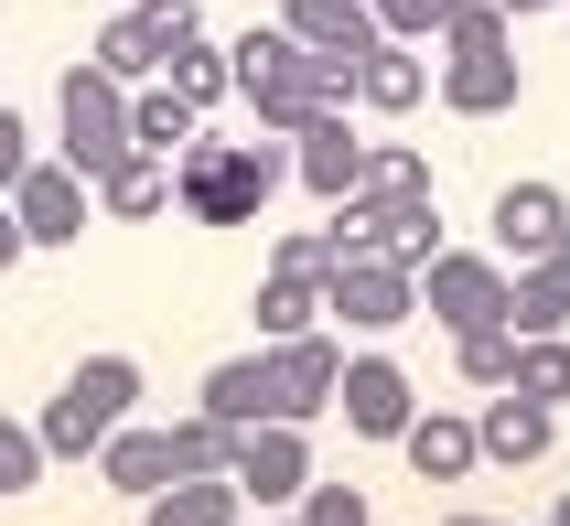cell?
<instances>
[{
  "instance_id": "cell-32",
  "label": "cell",
  "mask_w": 570,
  "mask_h": 526,
  "mask_svg": "<svg viewBox=\"0 0 570 526\" xmlns=\"http://www.w3.org/2000/svg\"><path fill=\"white\" fill-rule=\"evenodd\" d=\"M366 11H377V32H387V43H420V32H442L463 0H366Z\"/></svg>"
},
{
  "instance_id": "cell-19",
  "label": "cell",
  "mask_w": 570,
  "mask_h": 526,
  "mask_svg": "<svg viewBox=\"0 0 570 526\" xmlns=\"http://www.w3.org/2000/svg\"><path fill=\"white\" fill-rule=\"evenodd\" d=\"M237 484H226V473H194V484H161L151 505H140V526H237Z\"/></svg>"
},
{
  "instance_id": "cell-33",
  "label": "cell",
  "mask_w": 570,
  "mask_h": 526,
  "mask_svg": "<svg viewBox=\"0 0 570 526\" xmlns=\"http://www.w3.org/2000/svg\"><path fill=\"white\" fill-rule=\"evenodd\" d=\"M32 172V129H22V108L0 97V205H11V183Z\"/></svg>"
},
{
  "instance_id": "cell-6",
  "label": "cell",
  "mask_w": 570,
  "mask_h": 526,
  "mask_svg": "<svg viewBox=\"0 0 570 526\" xmlns=\"http://www.w3.org/2000/svg\"><path fill=\"white\" fill-rule=\"evenodd\" d=\"M323 311H334V322H355V334H387V322H410V311H420V269H399V258H377V248H355V258H334V269H323Z\"/></svg>"
},
{
  "instance_id": "cell-15",
  "label": "cell",
  "mask_w": 570,
  "mask_h": 526,
  "mask_svg": "<svg viewBox=\"0 0 570 526\" xmlns=\"http://www.w3.org/2000/svg\"><path fill=\"white\" fill-rule=\"evenodd\" d=\"M281 32L302 43V54H366V43H387L366 0H291V11H281Z\"/></svg>"
},
{
  "instance_id": "cell-1",
  "label": "cell",
  "mask_w": 570,
  "mask_h": 526,
  "mask_svg": "<svg viewBox=\"0 0 570 526\" xmlns=\"http://www.w3.org/2000/svg\"><path fill=\"white\" fill-rule=\"evenodd\" d=\"M281 172H291L281 140H194L184 172H173V193H184L194 226H258L269 193H281Z\"/></svg>"
},
{
  "instance_id": "cell-23",
  "label": "cell",
  "mask_w": 570,
  "mask_h": 526,
  "mask_svg": "<svg viewBox=\"0 0 570 526\" xmlns=\"http://www.w3.org/2000/svg\"><path fill=\"white\" fill-rule=\"evenodd\" d=\"M420 87H431V76H420L410 43H366V54H355V97H366V108H420Z\"/></svg>"
},
{
  "instance_id": "cell-17",
  "label": "cell",
  "mask_w": 570,
  "mask_h": 526,
  "mask_svg": "<svg viewBox=\"0 0 570 526\" xmlns=\"http://www.w3.org/2000/svg\"><path fill=\"white\" fill-rule=\"evenodd\" d=\"M399 451H410V473H420V484H463V473L484 463L474 419H452V408H431V419H410V430H399Z\"/></svg>"
},
{
  "instance_id": "cell-36",
  "label": "cell",
  "mask_w": 570,
  "mask_h": 526,
  "mask_svg": "<svg viewBox=\"0 0 570 526\" xmlns=\"http://www.w3.org/2000/svg\"><path fill=\"white\" fill-rule=\"evenodd\" d=\"M495 11H507V22H528V11H549V0H495Z\"/></svg>"
},
{
  "instance_id": "cell-20",
  "label": "cell",
  "mask_w": 570,
  "mask_h": 526,
  "mask_svg": "<svg viewBox=\"0 0 570 526\" xmlns=\"http://www.w3.org/2000/svg\"><path fill=\"white\" fill-rule=\"evenodd\" d=\"M258 344H291V334H323V279H291V269H269L258 279Z\"/></svg>"
},
{
  "instance_id": "cell-12",
  "label": "cell",
  "mask_w": 570,
  "mask_h": 526,
  "mask_svg": "<svg viewBox=\"0 0 570 526\" xmlns=\"http://www.w3.org/2000/svg\"><path fill=\"white\" fill-rule=\"evenodd\" d=\"M205 419H226V430H258V419H281V376H269V344L258 355H226L216 376H205Z\"/></svg>"
},
{
  "instance_id": "cell-25",
  "label": "cell",
  "mask_w": 570,
  "mask_h": 526,
  "mask_svg": "<svg viewBox=\"0 0 570 526\" xmlns=\"http://www.w3.org/2000/svg\"><path fill=\"white\" fill-rule=\"evenodd\" d=\"M97 205H108V216H161V205H173V172H161L151 151H129L119 172L97 183Z\"/></svg>"
},
{
  "instance_id": "cell-2",
  "label": "cell",
  "mask_w": 570,
  "mask_h": 526,
  "mask_svg": "<svg viewBox=\"0 0 570 526\" xmlns=\"http://www.w3.org/2000/svg\"><path fill=\"white\" fill-rule=\"evenodd\" d=\"M129 398H140V366H129V355H87V366L55 387V408L32 419V430H43V463H97V451L129 430Z\"/></svg>"
},
{
  "instance_id": "cell-39",
  "label": "cell",
  "mask_w": 570,
  "mask_h": 526,
  "mask_svg": "<svg viewBox=\"0 0 570 526\" xmlns=\"http://www.w3.org/2000/svg\"><path fill=\"white\" fill-rule=\"evenodd\" d=\"M560 248H570V226H560Z\"/></svg>"
},
{
  "instance_id": "cell-26",
  "label": "cell",
  "mask_w": 570,
  "mask_h": 526,
  "mask_svg": "<svg viewBox=\"0 0 570 526\" xmlns=\"http://www.w3.org/2000/svg\"><path fill=\"white\" fill-rule=\"evenodd\" d=\"M173 484H194V473H226V451H237V430H226V419H205V408H194V419H173Z\"/></svg>"
},
{
  "instance_id": "cell-16",
  "label": "cell",
  "mask_w": 570,
  "mask_h": 526,
  "mask_svg": "<svg viewBox=\"0 0 570 526\" xmlns=\"http://www.w3.org/2000/svg\"><path fill=\"white\" fill-rule=\"evenodd\" d=\"M549 430H560V408L517 398V387H495V398H484V419H474L484 463H539V451H549Z\"/></svg>"
},
{
  "instance_id": "cell-27",
  "label": "cell",
  "mask_w": 570,
  "mask_h": 526,
  "mask_svg": "<svg viewBox=\"0 0 570 526\" xmlns=\"http://www.w3.org/2000/svg\"><path fill=\"white\" fill-rule=\"evenodd\" d=\"M161 87H173V97L194 108V119H205V108H216V97L237 87V76H226V54H216V43H184V54L161 64Z\"/></svg>"
},
{
  "instance_id": "cell-10",
  "label": "cell",
  "mask_w": 570,
  "mask_h": 526,
  "mask_svg": "<svg viewBox=\"0 0 570 526\" xmlns=\"http://www.w3.org/2000/svg\"><path fill=\"white\" fill-rule=\"evenodd\" d=\"M334 408H345V430H366V440H399V430L420 419L410 376L387 366V355H345V387H334Z\"/></svg>"
},
{
  "instance_id": "cell-38",
  "label": "cell",
  "mask_w": 570,
  "mask_h": 526,
  "mask_svg": "<svg viewBox=\"0 0 570 526\" xmlns=\"http://www.w3.org/2000/svg\"><path fill=\"white\" fill-rule=\"evenodd\" d=\"M549 526H570V495H560V516H549Z\"/></svg>"
},
{
  "instance_id": "cell-29",
  "label": "cell",
  "mask_w": 570,
  "mask_h": 526,
  "mask_svg": "<svg viewBox=\"0 0 570 526\" xmlns=\"http://www.w3.org/2000/svg\"><path fill=\"white\" fill-rule=\"evenodd\" d=\"M32 484H43V430L0 419V495H32Z\"/></svg>"
},
{
  "instance_id": "cell-34",
  "label": "cell",
  "mask_w": 570,
  "mask_h": 526,
  "mask_svg": "<svg viewBox=\"0 0 570 526\" xmlns=\"http://www.w3.org/2000/svg\"><path fill=\"white\" fill-rule=\"evenodd\" d=\"M269 269H291V279H323V269H334V248H323V237H281V248H269Z\"/></svg>"
},
{
  "instance_id": "cell-24",
  "label": "cell",
  "mask_w": 570,
  "mask_h": 526,
  "mask_svg": "<svg viewBox=\"0 0 570 526\" xmlns=\"http://www.w3.org/2000/svg\"><path fill=\"white\" fill-rule=\"evenodd\" d=\"M517 398H539V408H560L570 398V344L560 334H517V376H507Z\"/></svg>"
},
{
  "instance_id": "cell-11",
  "label": "cell",
  "mask_w": 570,
  "mask_h": 526,
  "mask_svg": "<svg viewBox=\"0 0 570 526\" xmlns=\"http://www.w3.org/2000/svg\"><path fill=\"white\" fill-rule=\"evenodd\" d=\"M291 172L323 193V205H345L355 183H366V140L345 129V108H323L313 129H291Z\"/></svg>"
},
{
  "instance_id": "cell-37",
  "label": "cell",
  "mask_w": 570,
  "mask_h": 526,
  "mask_svg": "<svg viewBox=\"0 0 570 526\" xmlns=\"http://www.w3.org/2000/svg\"><path fill=\"white\" fill-rule=\"evenodd\" d=\"M452 526H495V516H452Z\"/></svg>"
},
{
  "instance_id": "cell-30",
  "label": "cell",
  "mask_w": 570,
  "mask_h": 526,
  "mask_svg": "<svg viewBox=\"0 0 570 526\" xmlns=\"http://www.w3.org/2000/svg\"><path fill=\"white\" fill-rule=\"evenodd\" d=\"M442 43H452V54H495V43H517V22L495 11V0H463V11L442 22Z\"/></svg>"
},
{
  "instance_id": "cell-35",
  "label": "cell",
  "mask_w": 570,
  "mask_h": 526,
  "mask_svg": "<svg viewBox=\"0 0 570 526\" xmlns=\"http://www.w3.org/2000/svg\"><path fill=\"white\" fill-rule=\"evenodd\" d=\"M32 237H22V216H11V205H0V269H11V258H22Z\"/></svg>"
},
{
  "instance_id": "cell-28",
  "label": "cell",
  "mask_w": 570,
  "mask_h": 526,
  "mask_svg": "<svg viewBox=\"0 0 570 526\" xmlns=\"http://www.w3.org/2000/svg\"><path fill=\"white\" fill-rule=\"evenodd\" d=\"M452 366H463V387H507L517 376V334H452Z\"/></svg>"
},
{
  "instance_id": "cell-9",
  "label": "cell",
  "mask_w": 570,
  "mask_h": 526,
  "mask_svg": "<svg viewBox=\"0 0 570 526\" xmlns=\"http://www.w3.org/2000/svg\"><path fill=\"white\" fill-rule=\"evenodd\" d=\"M269 376H281V419L302 430V419H323L334 387H345V344L334 334H291V344H269Z\"/></svg>"
},
{
  "instance_id": "cell-7",
  "label": "cell",
  "mask_w": 570,
  "mask_h": 526,
  "mask_svg": "<svg viewBox=\"0 0 570 526\" xmlns=\"http://www.w3.org/2000/svg\"><path fill=\"white\" fill-rule=\"evenodd\" d=\"M226 484L248 505H302V484H313V440L291 430V419H258V430H237V451H226Z\"/></svg>"
},
{
  "instance_id": "cell-3",
  "label": "cell",
  "mask_w": 570,
  "mask_h": 526,
  "mask_svg": "<svg viewBox=\"0 0 570 526\" xmlns=\"http://www.w3.org/2000/svg\"><path fill=\"white\" fill-rule=\"evenodd\" d=\"M55 119H65V172H87V193H97L129 161V87H119V76H97V64H65Z\"/></svg>"
},
{
  "instance_id": "cell-5",
  "label": "cell",
  "mask_w": 570,
  "mask_h": 526,
  "mask_svg": "<svg viewBox=\"0 0 570 526\" xmlns=\"http://www.w3.org/2000/svg\"><path fill=\"white\" fill-rule=\"evenodd\" d=\"M507 290L517 279L495 269V258H474V248H442L420 269V311H431L442 334H507Z\"/></svg>"
},
{
  "instance_id": "cell-22",
  "label": "cell",
  "mask_w": 570,
  "mask_h": 526,
  "mask_svg": "<svg viewBox=\"0 0 570 526\" xmlns=\"http://www.w3.org/2000/svg\"><path fill=\"white\" fill-rule=\"evenodd\" d=\"M97 473H108L119 495H140V505H151L161 484H173V440H161V430H119L108 451H97Z\"/></svg>"
},
{
  "instance_id": "cell-21",
  "label": "cell",
  "mask_w": 570,
  "mask_h": 526,
  "mask_svg": "<svg viewBox=\"0 0 570 526\" xmlns=\"http://www.w3.org/2000/svg\"><path fill=\"white\" fill-rule=\"evenodd\" d=\"M205 129H194V108L173 87H140L129 97V151H151V161H173V151H194Z\"/></svg>"
},
{
  "instance_id": "cell-13",
  "label": "cell",
  "mask_w": 570,
  "mask_h": 526,
  "mask_svg": "<svg viewBox=\"0 0 570 526\" xmlns=\"http://www.w3.org/2000/svg\"><path fill=\"white\" fill-rule=\"evenodd\" d=\"M517 97H528L517 43H495V54H452V64H442V108H463V119H495V108H517Z\"/></svg>"
},
{
  "instance_id": "cell-14",
  "label": "cell",
  "mask_w": 570,
  "mask_h": 526,
  "mask_svg": "<svg viewBox=\"0 0 570 526\" xmlns=\"http://www.w3.org/2000/svg\"><path fill=\"white\" fill-rule=\"evenodd\" d=\"M560 226H570V205H560V183H507L495 193V248L528 269V258H549L560 248Z\"/></svg>"
},
{
  "instance_id": "cell-31",
  "label": "cell",
  "mask_w": 570,
  "mask_h": 526,
  "mask_svg": "<svg viewBox=\"0 0 570 526\" xmlns=\"http://www.w3.org/2000/svg\"><path fill=\"white\" fill-rule=\"evenodd\" d=\"M291 526H377V505L355 495V484H302V516Z\"/></svg>"
},
{
  "instance_id": "cell-8",
  "label": "cell",
  "mask_w": 570,
  "mask_h": 526,
  "mask_svg": "<svg viewBox=\"0 0 570 526\" xmlns=\"http://www.w3.org/2000/svg\"><path fill=\"white\" fill-rule=\"evenodd\" d=\"M11 216H22L32 248H76V237H87V172H65V161H32L22 183H11Z\"/></svg>"
},
{
  "instance_id": "cell-18",
  "label": "cell",
  "mask_w": 570,
  "mask_h": 526,
  "mask_svg": "<svg viewBox=\"0 0 570 526\" xmlns=\"http://www.w3.org/2000/svg\"><path fill=\"white\" fill-rule=\"evenodd\" d=\"M507 334H570V248L528 258L507 290Z\"/></svg>"
},
{
  "instance_id": "cell-4",
  "label": "cell",
  "mask_w": 570,
  "mask_h": 526,
  "mask_svg": "<svg viewBox=\"0 0 570 526\" xmlns=\"http://www.w3.org/2000/svg\"><path fill=\"white\" fill-rule=\"evenodd\" d=\"M184 43H205V11H194V0H129L119 22L97 32L87 64H97V76H119V87H151Z\"/></svg>"
}]
</instances>
